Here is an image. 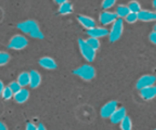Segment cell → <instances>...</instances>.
I'll list each match as a JSON object with an SVG mask.
<instances>
[{
	"label": "cell",
	"mask_w": 156,
	"mask_h": 130,
	"mask_svg": "<svg viewBox=\"0 0 156 130\" xmlns=\"http://www.w3.org/2000/svg\"><path fill=\"white\" fill-rule=\"evenodd\" d=\"M17 27L21 30L23 33L29 34L33 38H36V39L44 38V34L41 32L39 25L36 21L33 20H27V21H22L18 24Z\"/></svg>",
	"instance_id": "1"
},
{
	"label": "cell",
	"mask_w": 156,
	"mask_h": 130,
	"mask_svg": "<svg viewBox=\"0 0 156 130\" xmlns=\"http://www.w3.org/2000/svg\"><path fill=\"white\" fill-rule=\"evenodd\" d=\"M117 108V102L116 100H111L101 107V116L103 118H110Z\"/></svg>",
	"instance_id": "7"
},
{
	"label": "cell",
	"mask_w": 156,
	"mask_h": 130,
	"mask_svg": "<svg viewBox=\"0 0 156 130\" xmlns=\"http://www.w3.org/2000/svg\"><path fill=\"white\" fill-rule=\"evenodd\" d=\"M153 31L154 32H155V33H156V24H155V26H154V28H153Z\"/></svg>",
	"instance_id": "34"
},
{
	"label": "cell",
	"mask_w": 156,
	"mask_h": 130,
	"mask_svg": "<svg viewBox=\"0 0 156 130\" xmlns=\"http://www.w3.org/2000/svg\"><path fill=\"white\" fill-rule=\"evenodd\" d=\"M79 43V50H80L81 53H82V56L86 59L88 62H93L94 59H95L96 56V50L91 48L86 41L83 39H79L78 40Z\"/></svg>",
	"instance_id": "3"
},
{
	"label": "cell",
	"mask_w": 156,
	"mask_h": 130,
	"mask_svg": "<svg viewBox=\"0 0 156 130\" xmlns=\"http://www.w3.org/2000/svg\"><path fill=\"white\" fill-rule=\"evenodd\" d=\"M30 97V93L26 88H21L19 91L14 94V100L18 104H24L27 101Z\"/></svg>",
	"instance_id": "14"
},
{
	"label": "cell",
	"mask_w": 156,
	"mask_h": 130,
	"mask_svg": "<svg viewBox=\"0 0 156 130\" xmlns=\"http://www.w3.org/2000/svg\"><path fill=\"white\" fill-rule=\"evenodd\" d=\"M115 4V0H105L104 2H102L101 7L102 9H105V10H108V9H111Z\"/></svg>",
	"instance_id": "26"
},
{
	"label": "cell",
	"mask_w": 156,
	"mask_h": 130,
	"mask_svg": "<svg viewBox=\"0 0 156 130\" xmlns=\"http://www.w3.org/2000/svg\"><path fill=\"white\" fill-rule=\"evenodd\" d=\"M128 9L129 12L138 14L141 11V5L136 1H132L128 4Z\"/></svg>",
	"instance_id": "21"
},
{
	"label": "cell",
	"mask_w": 156,
	"mask_h": 130,
	"mask_svg": "<svg viewBox=\"0 0 156 130\" xmlns=\"http://www.w3.org/2000/svg\"><path fill=\"white\" fill-rule=\"evenodd\" d=\"M154 130H156V129H154Z\"/></svg>",
	"instance_id": "35"
},
{
	"label": "cell",
	"mask_w": 156,
	"mask_h": 130,
	"mask_svg": "<svg viewBox=\"0 0 156 130\" xmlns=\"http://www.w3.org/2000/svg\"><path fill=\"white\" fill-rule=\"evenodd\" d=\"M129 10L128 9L127 5H120L117 6V9H116V15L118 17V18H126L129 13Z\"/></svg>",
	"instance_id": "19"
},
{
	"label": "cell",
	"mask_w": 156,
	"mask_h": 130,
	"mask_svg": "<svg viewBox=\"0 0 156 130\" xmlns=\"http://www.w3.org/2000/svg\"><path fill=\"white\" fill-rule=\"evenodd\" d=\"M126 117V111L124 107H119L116 110L115 112L112 114L110 120H111V123H114V124H117V123H121L122 120Z\"/></svg>",
	"instance_id": "12"
},
{
	"label": "cell",
	"mask_w": 156,
	"mask_h": 130,
	"mask_svg": "<svg viewBox=\"0 0 156 130\" xmlns=\"http://www.w3.org/2000/svg\"><path fill=\"white\" fill-rule=\"evenodd\" d=\"M87 34L90 37H94L98 39V38L105 37L109 35V30L105 27H95L94 28L87 30Z\"/></svg>",
	"instance_id": "9"
},
{
	"label": "cell",
	"mask_w": 156,
	"mask_h": 130,
	"mask_svg": "<svg viewBox=\"0 0 156 130\" xmlns=\"http://www.w3.org/2000/svg\"><path fill=\"white\" fill-rule=\"evenodd\" d=\"M37 126L33 123H28L26 125V129L25 130H37Z\"/></svg>",
	"instance_id": "28"
},
{
	"label": "cell",
	"mask_w": 156,
	"mask_h": 130,
	"mask_svg": "<svg viewBox=\"0 0 156 130\" xmlns=\"http://www.w3.org/2000/svg\"><path fill=\"white\" fill-rule=\"evenodd\" d=\"M140 95L144 100H152L156 97V86L153 85L149 88H146L144 89L140 90Z\"/></svg>",
	"instance_id": "17"
},
{
	"label": "cell",
	"mask_w": 156,
	"mask_h": 130,
	"mask_svg": "<svg viewBox=\"0 0 156 130\" xmlns=\"http://www.w3.org/2000/svg\"><path fill=\"white\" fill-rule=\"evenodd\" d=\"M123 31V20L118 18L112 24L109 31V40L111 42H116L121 37Z\"/></svg>",
	"instance_id": "4"
},
{
	"label": "cell",
	"mask_w": 156,
	"mask_h": 130,
	"mask_svg": "<svg viewBox=\"0 0 156 130\" xmlns=\"http://www.w3.org/2000/svg\"><path fill=\"white\" fill-rule=\"evenodd\" d=\"M85 41L87 42V44L91 47V48L94 49V50H98L100 47V41L98 38H94V37H88V39L85 40Z\"/></svg>",
	"instance_id": "22"
},
{
	"label": "cell",
	"mask_w": 156,
	"mask_h": 130,
	"mask_svg": "<svg viewBox=\"0 0 156 130\" xmlns=\"http://www.w3.org/2000/svg\"><path fill=\"white\" fill-rule=\"evenodd\" d=\"M120 127L121 130H132L133 129V123L130 117L126 116L124 119L120 123Z\"/></svg>",
	"instance_id": "20"
},
{
	"label": "cell",
	"mask_w": 156,
	"mask_h": 130,
	"mask_svg": "<svg viewBox=\"0 0 156 130\" xmlns=\"http://www.w3.org/2000/svg\"><path fill=\"white\" fill-rule=\"evenodd\" d=\"M56 3L59 5V12L61 15H69L73 12V6L66 0H56Z\"/></svg>",
	"instance_id": "10"
},
{
	"label": "cell",
	"mask_w": 156,
	"mask_h": 130,
	"mask_svg": "<svg viewBox=\"0 0 156 130\" xmlns=\"http://www.w3.org/2000/svg\"><path fill=\"white\" fill-rule=\"evenodd\" d=\"M156 82V77L152 75H145L140 77L137 81L136 88L138 90L144 89L146 88L153 86Z\"/></svg>",
	"instance_id": "6"
},
{
	"label": "cell",
	"mask_w": 156,
	"mask_h": 130,
	"mask_svg": "<svg viewBox=\"0 0 156 130\" xmlns=\"http://www.w3.org/2000/svg\"><path fill=\"white\" fill-rule=\"evenodd\" d=\"M39 64L43 68L48 70L55 69L57 67V64H56V61L53 58L49 57V56H44V57L40 59Z\"/></svg>",
	"instance_id": "13"
},
{
	"label": "cell",
	"mask_w": 156,
	"mask_h": 130,
	"mask_svg": "<svg viewBox=\"0 0 156 130\" xmlns=\"http://www.w3.org/2000/svg\"><path fill=\"white\" fill-rule=\"evenodd\" d=\"M0 130H8L7 126L1 121H0Z\"/></svg>",
	"instance_id": "30"
},
{
	"label": "cell",
	"mask_w": 156,
	"mask_h": 130,
	"mask_svg": "<svg viewBox=\"0 0 156 130\" xmlns=\"http://www.w3.org/2000/svg\"><path fill=\"white\" fill-rule=\"evenodd\" d=\"M9 87L11 88V90L13 91L14 94H15V93L18 92V91H19L22 88H21V85L18 84V82H17V81H16V82H11V83L9 85Z\"/></svg>",
	"instance_id": "27"
},
{
	"label": "cell",
	"mask_w": 156,
	"mask_h": 130,
	"mask_svg": "<svg viewBox=\"0 0 156 130\" xmlns=\"http://www.w3.org/2000/svg\"><path fill=\"white\" fill-rule=\"evenodd\" d=\"M73 74L85 81H91L95 77L96 71L91 65L85 64L73 71Z\"/></svg>",
	"instance_id": "2"
},
{
	"label": "cell",
	"mask_w": 156,
	"mask_h": 130,
	"mask_svg": "<svg viewBox=\"0 0 156 130\" xmlns=\"http://www.w3.org/2000/svg\"><path fill=\"white\" fill-rule=\"evenodd\" d=\"M28 45V40L24 36L21 34H16L12 37L9 40L8 47L11 50H21Z\"/></svg>",
	"instance_id": "5"
},
{
	"label": "cell",
	"mask_w": 156,
	"mask_h": 130,
	"mask_svg": "<svg viewBox=\"0 0 156 130\" xmlns=\"http://www.w3.org/2000/svg\"><path fill=\"white\" fill-rule=\"evenodd\" d=\"M10 60V55L4 51H0V66L8 64Z\"/></svg>",
	"instance_id": "24"
},
{
	"label": "cell",
	"mask_w": 156,
	"mask_h": 130,
	"mask_svg": "<svg viewBox=\"0 0 156 130\" xmlns=\"http://www.w3.org/2000/svg\"><path fill=\"white\" fill-rule=\"evenodd\" d=\"M37 130H47V129H46V127L44 126V124L40 123V124H38L37 129Z\"/></svg>",
	"instance_id": "32"
},
{
	"label": "cell",
	"mask_w": 156,
	"mask_h": 130,
	"mask_svg": "<svg viewBox=\"0 0 156 130\" xmlns=\"http://www.w3.org/2000/svg\"><path fill=\"white\" fill-rule=\"evenodd\" d=\"M152 5H153V7H154V9H155V12H156V0L153 1V2H152Z\"/></svg>",
	"instance_id": "33"
},
{
	"label": "cell",
	"mask_w": 156,
	"mask_h": 130,
	"mask_svg": "<svg viewBox=\"0 0 156 130\" xmlns=\"http://www.w3.org/2000/svg\"><path fill=\"white\" fill-rule=\"evenodd\" d=\"M138 18L142 21H156V12L149 10H141L138 13Z\"/></svg>",
	"instance_id": "15"
},
{
	"label": "cell",
	"mask_w": 156,
	"mask_h": 130,
	"mask_svg": "<svg viewBox=\"0 0 156 130\" xmlns=\"http://www.w3.org/2000/svg\"><path fill=\"white\" fill-rule=\"evenodd\" d=\"M138 20V14L133 13V12H129V15L125 18V21L129 24H133V23L136 22Z\"/></svg>",
	"instance_id": "25"
},
{
	"label": "cell",
	"mask_w": 156,
	"mask_h": 130,
	"mask_svg": "<svg viewBox=\"0 0 156 130\" xmlns=\"http://www.w3.org/2000/svg\"><path fill=\"white\" fill-rule=\"evenodd\" d=\"M149 40L152 43H153L154 44H156V33L155 32L152 31V33L149 34Z\"/></svg>",
	"instance_id": "29"
},
{
	"label": "cell",
	"mask_w": 156,
	"mask_h": 130,
	"mask_svg": "<svg viewBox=\"0 0 156 130\" xmlns=\"http://www.w3.org/2000/svg\"><path fill=\"white\" fill-rule=\"evenodd\" d=\"M118 19V17L117 16L115 12H108V11H105L101 13L100 16H99V21H100L101 24L103 25H108V24H114L117 20Z\"/></svg>",
	"instance_id": "8"
},
{
	"label": "cell",
	"mask_w": 156,
	"mask_h": 130,
	"mask_svg": "<svg viewBox=\"0 0 156 130\" xmlns=\"http://www.w3.org/2000/svg\"><path fill=\"white\" fill-rule=\"evenodd\" d=\"M1 97H2L4 100H9L14 97V93L9 86H5V87L4 90H3L2 93Z\"/></svg>",
	"instance_id": "23"
},
{
	"label": "cell",
	"mask_w": 156,
	"mask_h": 130,
	"mask_svg": "<svg viewBox=\"0 0 156 130\" xmlns=\"http://www.w3.org/2000/svg\"><path fill=\"white\" fill-rule=\"evenodd\" d=\"M77 19L79 22L82 24V27H85L88 30H90V29H92L96 27L95 21L91 17L80 15L77 17Z\"/></svg>",
	"instance_id": "11"
},
{
	"label": "cell",
	"mask_w": 156,
	"mask_h": 130,
	"mask_svg": "<svg viewBox=\"0 0 156 130\" xmlns=\"http://www.w3.org/2000/svg\"><path fill=\"white\" fill-rule=\"evenodd\" d=\"M5 85H4V83H3L2 82L1 80H0V97L2 96V93L3 90H4L5 88Z\"/></svg>",
	"instance_id": "31"
},
{
	"label": "cell",
	"mask_w": 156,
	"mask_h": 130,
	"mask_svg": "<svg viewBox=\"0 0 156 130\" xmlns=\"http://www.w3.org/2000/svg\"><path fill=\"white\" fill-rule=\"evenodd\" d=\"M17 82L21 85V88H24L30 85V72H23L20 73L17 79Z\"/></svg>",
	"instance_id": "18"
},
{
	"label": "cell",
	"mask_w": 156,
	"mask_h": 130,
	"mask_svg": "<svg viewBox=\"0 0 156 130\" xmlns=\"http://www.w3.org/2000/svg\"><path fill=\"white\" fill-rule=\"evenodd\" d=\"M42 81L41 74L36 70H32L30 72V85L31 88H37L40 86Z\"/></svg>",
	"instance_id": "16"
}]
</instances>
